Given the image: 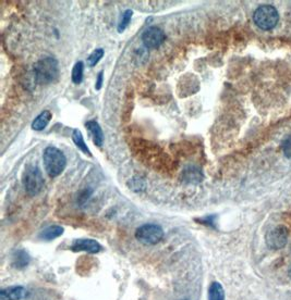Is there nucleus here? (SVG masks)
I'll return each instance as SVG.
<instances>
[{
	"mask_svg": "<svg viewBox=\"0 0 291 300\" xmlns=\"http://www.w3.org/2000/svg\"><path fill=\"white\" fill-rule=\"evenodd\" d=\"M103 57H104V49H102V48L95 49L88 58V65L91 68L95 66L99 62V61L102 60Z\"/></svg>",
	"mask_w": 291,
	"mask_h": 300,
	"instance_id": "obj_18",
	"label": "nucleus"
},
{
	"mask_svg": "<svg viewBox=\"0 0 291 300\" xmlns=\"http://www.w3.org/2000/svg\"><path fill=\"white\" fill-rule=\"evenodd\" d=\"M132 15H133L132 10H126L124 13H122V17H121V19L119 21V24H118L119 33H122L128 27V25L130 24V21H131V19H132Z\"/></svg>",
	"mask_w": 291,
	"mask_h": 300,
	"instance_id": "obj_19",
	"label": "nucleus"
},
{
	"mask_svg": "<svg viewBox=\"0 0 291 300\" xmlns=\"http://www.w3.org/2000/svg\"><path fill=\"white\" fill-rule=\"evenodd\" d=\"M70 248L73 251H85L89 253H98L102 250V246L94 240H90V238H80V240H75L71 244Z\"/></svg>",
	"mask_w": 291,
	"mask_h": 300,
	"instance_id": "obj_8",
	"label": "nucleus"
},
{
	"mask_svg": "<svg viewBox=\"0 0 291 300\" xmlns=\"http://www.w3.org/2000/svg\"><path fill=\"white\" fill-rule=\"evenodd\" d=\"M209 300H225V291L218 282H214L209 289Z\"/></svg>",
	"mask_w": 291,
	"mask_h": 300,
	"instance_id": "obj_14",
	"label": "nucleus"
},
{
	"mask_svg": "<svg viewBox=\"0 0 291 300\" xmlns=\"http://www.w3.org/2000/svg\"><path fill=\"white\" fill-rule=\"evenodd\" d=\"M185 300H188V299H185Z\"/></svg>",
	"mask_w": 291,
	"mask_h": 300,
	"instance_id": "obj_23",
	"label": "nucleus"
},
{
	"mask_svg": "<svg viewBox=\"0 0 291 300\" xmlns=\"http://www.w3.org/2000/svg\"><path fill=\"white\" fill-rule=\"evenodd\" d=\"M103 80H104V72L101 71L97 75V80H96V84H95V88L96 90H99L102 88L103 85Z\"/></svg>",
	"mask_w": 291,
	"mask_h": 300,
	"instance_id": "obj_21",
	"label": "nucleus"
},
{
	"mask_svg": "<svg viewBox=\"0 0 291 300\" xmlns=\"http://www.w3.org/2000/svg\"><path fill=\"white\" fill-rule=\"evenodd\" d=\"M166 40V35L162 28L151 26L142 34V42L147 48H158Z\"/></svg>",
	"mask_w": 291,
	"mask_h": 300,
	"instance_id": "obj_6",
	"label": "nucleus"
},
{
	"mask_svg": "<svg viewBox=\"0 0 291 300\" xmlns=\"http://www.w3.org/2000/svg\"><path fill=\"white\" fill-rule=\"evenodd\" d=\"M83 73H84V63L82 61L76 62L72 69L71 79L74 84H80L83 80Z\"/></svg>",
	"mask_w": 291,
	"mask_h": 300,
	"instance_id": "obj_17",
	"label": "nucleus"
},
{
	"mask_svg": "<svg viewBox=\"0 0 291 300\" xmlns=\"http://www.w3.org/2000/svg\"><path fill=\"white\" fill-rule=\"evenodd\" d=\"M27 296V290L22 286H11L0 291L2 300H21Z\"/></svg>",
	"mask_w": 291,
	"mask_h": 300,
	"instance_id": "obj_9",
	"label": "nucleus"
},
{
	"mask_svg": "<svg viewBox=\"0 0 291 300\" xmlns=\"http://www.w3.org/2000/svg\"><path fill=\"white\" fill-rule=\"evenodd\" d=\"M45 171L50 178H57L64 172L67 165V158L64 152L56 147H47L43 153Z\"/></svg>",
	"mask_w": 291,
	"mask_h": 300,
	"instance_id": "obj_2",
	"label": "nucleus"
},
{
	"mask_svg": "<svg viewBox=\"0 0 291 300\" xmlns=\"http://www.w3.org/2000/svg\"><path fill=\"white\" fill-rule=\"evenodd\" d=\"M85 126H86L89 132H90L91 137H92V140H93L94 144L96 146H98V147H101V146L104 143V133H103L102 127L99 126L98 123L96 121H94V120L86 122Z\"/></svg>",
	"mask_w": 291,
	"mask_h": 300,
	"instance_id": "obj_10",
	"label": "nucleus"
},
{
	"mask_svg": "<svg viewBox=\"0 0 291 300\" xmlns=\"http://www.w3.org/2000/svg\"><path fill=\"white\" fill-rule=\"evenodd\" d=\"M281 149H282V152H284V155L288 159H291V135L286 136L284 140H282Z\"/></svg>",
	"mask_w": 291,
	"mask_h": 300,
	"instance_id": "obj_20",
	"label": "nucleus"
},
{
	"mask_svg": "<svg viewBox=\"0 0 291 300\" xmlns=\"http://www.w3.org/2000/svg\"><path fill=\"white\" fill-rule=\"evenodd\" d=\"M63 234H64V227H61L59 225H52L45 228L41 233L40 237L44 241H53L55 238L60 237Z\"/></svg>",
	"mask_w": 291,
	"mask_h": 300,
	"instance_id": "obj_12",
	"label": "nucleus"
},
{
	"mask_svg": "<svg viewBox=\"0 0 291 300\" xmlns=\"http://www.w3.org/2000/svg\"><path fill=\"white\" fill-rule=\"evenodd\" d=\"M59 76L58 61L52 57H46L37 61L34 65V79L37 84L47 85L56 82Z\"/></svg>",
	"mask_w": 291,
	"mask_h": 300,
	"instance_id": "obj_1",
	"label": "nucleus"
},
{
	"mask_svg": "<svg viewBox=\"0 0 291 300\" xmlns=\"http://www.w3.org/2000/svg\"><path fill=\"white\" fill-rule=\"evenodd\" d=\"M72 140H73V142H74L76 147H78L82 152L85 153V155L91 156L90 149L88 147V145L85 144V142H84V138L82 136V133L80 132L79 129H73V132H72Z\"/></svg>",
	"mask_w": 291,
	"mask_h": 300,
	"instance_id": "obj_15",
	"label": "nucleus"
},
{
	"mask_svg": "<svg viewBox=\"0 0 291 300\" xmlns=\"http://www.w3.org/2000/svg\"><path fill=\"white\" fill-rule=\"evenodd\" d=\"M202 172L197 168L187 169L185 172V180L190 183H200L202 181Z\"/></svg>",
	"mask_w": 291,
	"mask_h": 300,
	"instance_id": "obj_16",
	"label": "nucleus"
},
{
	"mask_svg": "<svg viewBox=\"0 0 291 300\" xmlns=\"http://www.w3.org/2000/svg\"><path fill=\"white\" fill-rule=\"evenodd\" d=\"M289 276L291 278V266H290V269H289Z\"/></svg>",
	"mask_w": 291,
	"mask_h": 300,
	"instance_id": "obj_22",
	"label": "nucleus"
},
{
	"mask_svg": "<svg viewBox=\"0 0 291 300\" xmlns=\"http://www.w3.org/2000/svg\"><path fill=\"white\" fill-rule=\"evenodd\" d=\"M51 112L49 110H44L42 111L40 114L37 115L35 118V120L32 123V128L34 130H37V132H40V130H43L46 126L48 125V123L51 120Z\"/></svg>",
	"mask_w": 291,
	"mask_h": 300,
	"instance_id": "obj_11",
	"label": "nucleus"
},
{
	"mask_svg": "<svg viewBox=\"0 0 291 300\" xmlns=\"http://www.w3.org/2000/svg\"><path fill=\"white\" fill-rule=\"evenodd\" d=\"M23 186L30 196H36L44 187V179L40 169L35 165H27L23 173Z\"/></svg>",
	"mask_w": 291,
	"mask_h": 300,
	"instance_id": "obj_3",
	"label": "nucleus"
},
{
	"mask_svg": "<svg viewBox=\"0 0 291 300\" xmlns=\"http://www.w3.org/2000/svg\"><path fill=\"white\" fill-rule=\"evenodd\" d=\"M288 241V230L285 226H277L266 235V244L272 249L284 248Z\"/></svg>",
	"mask_w": 291,
	"mask_h": 300,
	"instance_id": "obj_7",
	"label": "nucleus"
},
{
	"mask_svg": "<svg viewBox=\"0 0 291 300\" xmlns=\"http://www.w3.org/2000/svg\"><path fill=\"white\" fill-rule=\"evenodd\" d=\"M253 20L255 24L264 30H269L277 25L279 21V14L273 6H261L254 12Z\"/></svg>",
	"mask_w": 291,
	"mask_h": 300,
	"instance_id": "obj_4",
	"label": "nucleus"
},
{
	"mask_svg": "<svg viewBox=\"0 0 291 300\" xmlns=\"http://www.w3.org/2000/svg\"><path fill=\"white\" fill-rule=\"evenodd\" d=\"M28 262H30V257L24 250L15 251V253L13 255V260H12L13 266L18 269H23L28 264Z\"/></svg>",
	"mask_w": 291,
	"mask_h": 300,
	"instance_id": "obj_13",
	"label": "nucleus"
},
{
	"mask_svg": "<svg viewBox=\"0 0 291 300\" xmlns=\"http://www.w3.org/2000/svg\"><path fill=\"white\" fill-rule=\"evenodd\" d=\"M136 240L147 245H155L163 240L164 230L157 224H144L136 229Z\"/></svg>",
	"mask_w": 291,
	"mask_h": 300,
	"instance_id": "obj_5",
	"label": "nucleus"
}]
</instances>
